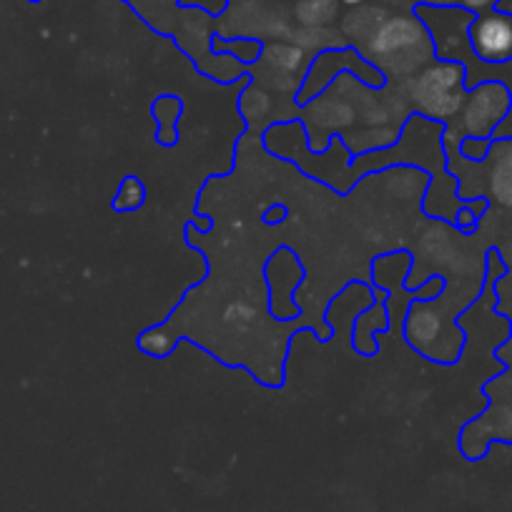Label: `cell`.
Listing matches in <instances>:
<instances>
[{
	"label": "cell",
	"mask_w": 512,
	"mask_h": 512,
	"mask_svg": "<svg viewBox=\"0 0 512 512\" xmlns=\"http://www.w3.org/2000/svg\"><path fill=\"white\" fill-rule=\"evenodd\" d=\"M364 58L395 83L407 81L435 61V43L415 16H392L362 48Z\"/></svg>",
	"instance_id": "1"
},
{
	"label": "cell",
	"mask_w": 512,
	"mask_h": 512,
	"mask_svg": "<svg viewBox=\"0 0 512 512\" xmlns=\"http://www.w3.org/2000/svg\"><path fill=\"white\" fill-rule=\"evenodd\" d=\"M412 111L432 121H452L465 103V66L455 61H432L402 81Z\"/></svg>",
	"instance_id": "2"
},
{
	"label": "cell",
	"mask_w": 512,
	"mask_h": 512,
	"mask_svg": "<svg viewBox=\"0 0 512 512\" xmlns=\"http://www.w3.org/2000/svg\"><path fill=\"white\" fill-rule=\"evenodd\" d=\"M512 108L507 86L497 81L480 83L465 96L460 111V131L465 139H490Z\"/></svg>",
	"instance_id": "3"
},
{
	"label": "cell",
	"mask_w": 512,
	"mask_h": 512,
	"mask_svg": "<svg viewBox=\"0 0 512 512\" xmlns=\"http://www.w3.org/2000/svg\"><path fill=\"white\" fill-rule=\"evenodd\" d=\"M470 46L485 63L512 61V16L502 11L480 13L470 23Z\"/></svg>",
	"instance_id": "4"
},
{
	"label": "cell",
	"mask_w": 512,
	"mask_h": 512,
	"mask_svg": "<svg viewBox=\"0 0 512 512\" xmlns=\"http://www.w3.org/2000/svg\"><path fill=\"white\" fill-rule=\"evenodd\" d=\"M304 121L309 123L312 131L329 136L344 134V131L354 128L357 126L359 116L357 108L352 106V101L334 88V91L324 93V96L314 98V101L309 103L307 111H304Z\"/></svg>",
	"instance_id": "5"
},
{
	"label": "cell",
	"mask_w": 512,
	"mask_h": 512,
	"mask_svg": "<svg viewBox=\"0 0 512 512\" xmlns=\"http://www.w3.org/2000/svg\"><path fill=\"white\" fill-rule=\"evenodd\" d=\"M490 169H487V191L500 206L512 209V139L500 141L487 154Z\"/></svg>",
	"instance_id": "6"
},
{
	"label": "cell",
	"mask_w": 512,
	"mask_h": 512,
	"mask_svg": "<svg viewBox=\"0 0 512 512\" xmlns=\"http://www.w3.org/2000/svg\"><path fill=\"white\" fill-rule=\"evenodd\" d=\"M262 68L264 71L274 73H287V76H299L302 78L304 68H307V53L302 48L289 43H269L262 51Z\"/></svg>",
	"instance_id": "7"
},
{
	"label": "cell",
	"mask_w": 512,
	"mask_h": 512,
	"mask_svg": "<svg viewBox=\"0 0 512 512\" xmlns=\"http://www.w3.org/2000/svg\"><path fill=\"white\" fill-rule=\"evenodd\" d=\"M442 334V317L427 304L412 309L410 319H407V337L422 352H430V344Z\"/></svg>",
	"instance_id": "8"
},
{
	"label": "cell",
	"mask_w": 512,
	"mask_h": 512,
	"mask_svg": "<svg viewBox=\"0 0 512 512\" xmlns=\"http://www.w3.org/2000/svg\"><path fill=\"white\" fill-rule=\"evenodd\" d=\"M384 21H387V16L382 11H377V8H357V11H352L344 18L342 36H347L362 51L372 41V36L379 31V26Z\"/></svg>",
	"instance_id": "9"
},
{
	"label": "cell",
	"mask_w": 512,
	"mask_h": 512,
	"mask_svg": "<svg viewBox=\"0 0 512 512\" xmlns=\"http://www.w3.org/2000/svg\"><path fill=\"white\" fill-rule=\"evenodd\" d=\"M397 139H400V128L397 126H364L359 134L344 136V141H347V146L354 154L387 149V146L395 144Z\"/></svg>",
	"instance_id": "10"
},
{
	"label": "cell",
	"mask_w": 512,
	"mask_h": 512,
	"mask_svg": "<svg viewBox=\"0 0 512 512\" xmlns=\"http://www.w3.org/2000/svg\"><path fill=\"white\" fill-rule=\"evenodd\" d=\"M289 41L297 48H302L304 53H329L344 48V38L339 33L329 31V28H297V31L289 33Z\"/></svg>",
	"instance_id": "11"
},
{
	"label": "cell",
	"mask_w": 512,
	"mask_h": 512,
	"mask_svg": "<svg viewBox=\"0 0 512 512\" xmlns=\"http://www.w3.org/2000/svg\"><path fill=\"white\" fill-rule=\"evenodd\" d=\"M337 0H299L294 8V18L304 28H329L337 18Z\"/></svg>",
	"instance_id": "12"
},
{
	"label": "cell",
	"mask_w": 512,
	"mask_h": 512,
	"mask_svg": "<svg viewBox=\"0 0 512 512\" xmlns=\"http://www.w3.org/2000/svg\"><path fill=\"white\" fill-rule=\"evenodd\" d=\"M277 103H274V96L264 86L254 83L251 88H246L244 96H241V113L246 116V121L259 126L262 121H267L274 113Z\"/></svg>",
	"instance_id": "13"
},
{
	"label": "cell",
	"mask_w": 512,
	"mask_h": 512,
	"mask_svg": "<svg viewBox=\"0 0 512 512\" xmlns=\"http://www.w3.org/2000/svg\"><path fill=\"white\" fill-rule=\"evenodd\" d=\"M259 86L267 88L272 96L292 98L297 96V91H302V78L299 76H287V73H274V71H259Z\"/></svg>",
	"instance_id": "14"
},
{
	"label": "cell",
	"mask_w": 512,
	"mask_h": 512,
	"mask_svg": "<svg viewBox=\"0 0 512 512\" xmlns=\"http://www.w3.org/2000/svg\"><path fill=\"white\" fill-rule=\"evenodd\" d=\"M141 204H144V186H141L139 179L128 176V179L121 184V189H118V196L113 199V206H116L118 211H131V209H139Z\"/></svg>",
	"instance_id": "15"
},
{
	"label": "cell",
	"mask_w": 512,
	"mask_h": 512,
	"mask_svg": "<svg viewBox=\"0 0 512 512\" xmlns=\"http://www.w3.org/2000/svg\"><path fill=\"white\" fill-rule=\"evenodd\" d=\"M224 322L229 324V327L244 332V329H249L251 324L256 322V309L251 307L249 302H244V299H236V302H231L229 307L224 309Z\"/></svg>",
	"instance_id": "16"
},
{
	"label": "cell",
	"mask_w": 512,
	"mask_h": 512,
	"mask_svg": "<svg viewBox=\"0 0 512 512\" xmlns=\"http://www.w3.org/2000/svg\"><path fill=\"white\" fill-rule=\"evenodd\" d=\"M171 347H174V339L164 329H151V332H146L141 337V349L146 354H151V357H166L171 352Z\"/></svg>",
	"instance_id": "17"
},
{
	"label": "cell",
	"mask_w": 512,
	"mask_h": 512,
	"mask_svg": "<svg viewBox=\"0 0 512 512\" xmlns=\"http://www.w3.org/2000/svg\"><path fill=\"white\" fill-rule=\"evenodd\" d=\"M500 0H460V6L470 13H487V11H495V6Z\"/></svg>",
	"instance_id": "18"
},
{
	"label": "cell",
	"mask_w": 512,
	"mask_h": 512,
	"mask_svg": "<svg viewBox=\"0 0 512 512\" xmlns=\"http://www.w3.org/2000/svg\"><path fill=\"white\" fill-rule=\"evenodd\" d=\"M417 3H425V6H432V8H450V6H457L460 0H417Z\"/></svg>",
	"instance_id": "19"
},
{
	"label": "cell",
	"mask_w": 512,
	"mask_h": 512,
	"mask_svg": "<svg viewBox=\"0 0 512 512\" xmlns=\"http://www.w3.org/2000/svg\"><path fill=\"white\" fill-rule=\"evenodd\" d=\"M344 3H347V6H362L364 0H344Z\"/></svg>",
	"instance_id": "20"
}]
</instances>
